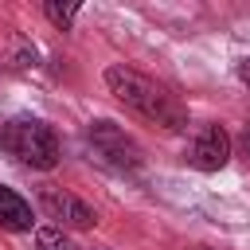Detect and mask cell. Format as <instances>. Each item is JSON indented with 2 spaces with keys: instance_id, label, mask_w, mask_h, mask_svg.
<instances>
[{
  "instance_id": "6da1fadb",
  "label": "cell",
  "mask_w": 250,
  "mask_h": 250,
  "mask_svg": "<svg viewBox=\"0 0 250 250\" xmlns=\"http://www.w3.org/2000/svg\"><path fill=\"white\" fill-rule=\"evenodd\" d=\"M105 86L125 109L141 113L145 121H152V125H160L168 133H180L188 125V109L180 105V98L168 94L160 82H152L148 74H141L133 66H121V62L105 66Z\"/></svg>"
},
{
  "instance_id": "7a4b0ae2",
  "label": "cell",
  "mask_w": 250,
  "mask_h": 250,
  "mask_svg": "<svg viewBox=\"0 0 250 250\" xmlns=\"http://www.w3.org/2000/svg\"><path fill=\"white\" fill-rule=\"evenodd\" d=\"M0 148H8L20 164L39 168V172H51L59 164V137L47 121H35V117L8 121L0 129Z\"/></svg>"
},
{
  "instance_id": "3957f363",
  "label": "cell",
  "mask_w": 250,
  "mask_h": 250,
  "mask_svg": "<svg viewBox=\"0 0 250 250\" xmlns=\"http://www.w3.org/2000/svg\"><path fill=\"white\" fill-rule=\"evenodd\" d=\"M86 141H90V148L109 164V168H141V148H137V141L121 129V125H113V121H90V129H86Z\"/></svg>"
},
{
  "instance_id": "277c9868",
  "label": "cell",
  "mask_w": 250,
  "mask_h": 250,
  "mask_svg": "<svg viewBox=\"0 0 250 250\" xmlns=\"http://www.w3.org/2000/svg\"><path fill=\"white\" fill-rule=\"evenodd\" d=\"M39 211H43L47 219H55V227H78V230H90V227L98 223L94 207L82 203L78 195L62 191V188H43V191H39Z\"/></svg>"
},
{
  "instance_id": "5b68a950",
  "label": "cell",
  "mask_w": 250,
  "mask_h": 250,
  "mask_svg": "<svg viewBox=\"0 0 250 250\" xmlns=\"http://www.w3.org/2000/svg\"><path fill=\"white\" fill-rule=\"evenodd\" d=\"M230 160V137L223 125H203L188 145V164L199 172H219Z\"/></svg>"
},
{
  "instance_id": "8992f818",
  "label": "cell",
  "mask_w": 250,
  "mask_h": 250,
  "mask_svg": "<svg viewBox=\"0 0 250 250\" xmlns=\"http://www.w3.org/2000/svg\"><path fill=\"white\" fill-rule=\"evenodd\" d=\"M35 215H31V203L23 195H16L12 188L0 184V227L4 230H31Z\"/></svg>"
},
{
  "instance_id": "52a82bcc",
  "label": "cell",
  "mask_w": 250,
  "mask_h": 250,
  "mask_svg": "<svg viewBox=\"0 0 250 250\" xmlns=\"http://www.w3.org/2000/svg\"><path fill=\"white\" fill-rule=\"evenodd\" d=\"M35 246L39 250H74V242L62 234V227L47 223V227H35Z\"/></svg>"
},
{
  "instance_id": "ba28073f",
  "label": "cell",
  "mask_w": 250,
  "mask_h": 250,
  "mask_svg": "<svg viewBox=\"0 0 250 250\" xmlns=\"http://www.w3.org/2000/svg\"><path fill=\"white\" fill-rule=\"evenodd\" d=\"M43 16H47L55 27H62V31H66V27L74 23V16H78V4H59V0H47V4H43Z\"/></svg>"
},
{
  "instance_id": "9c48e42d",
  "label": "cell",
  "mask_w": 250,
  "mask_h": 250,
  "mask_svg": "<svg viewBox=\"0 0 250 250\" xmlns=\"http://www.w3.org/2000/svg\"><path fill=\"white\" fill-rule=\"evenodd\" d=\"M238 78H242V82H246V86H250V55H246V59H242V62H238Z\"/></svg>"
},
{
  "instance_id": "30bf717a",
  "label": "cell",
  "mask_w": 250,
  "mask_h": 250,
  "mask_svg": "<svg viewBox=\"0 0 250 250\" xmlns=\"http://www.w3.org/2000/svg\"><path fill=\"white\" fill-rule=\"evenodd\" d=\"M191 250H211V246H191Z\"/></svg>"
}]
</instances>
